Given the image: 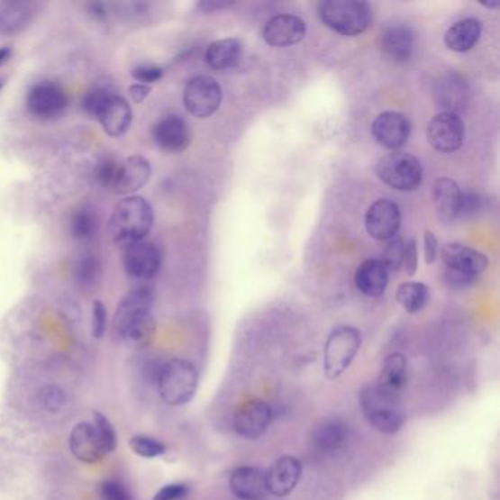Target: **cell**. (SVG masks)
<instances>
[{"instance_id":"obj_11","label":"cell","mask_w":500,"mask_h":500,"mask_svg":"<svg viewBox=\"0 0 500 500\" xmlns=\"http://www.w3.org/2000/svg\"><path fill=\"white\" fill-rule=\"evenodd\" d=\"M65 91L51 81H41L28 90L25 97L27 111L37 119H55L67 109Z\"/></svg>"},{"instance_id":"obj_39","label":"cell","mask_w":500,"mask_h":500,"mask_svg":"<svg viewBox=\"0 0 500 500\" xmlns=\"http://www.w3.org/2000/svg\"><path fill=\"white\" fill-rule=\"evenodd\" d=\"M107 312L102 301L95 300L91 310V332L95 339L103 338L106 333Z\"/></svg>"},{"instance_id":"obj_13","label":"cell","mask_w":500,"mask_h":500,"mask_svg":"<svg viewBox=\"0 0 500 500\" xmlns=\"http://www.w3.org/2000/svg\"><path fill=\"white\" fill-rule=\"evenodd\" d=\"M151 165L142 156H131L123 162H118L114 182L109 191L119 195H134L142 186L150 181Z\"/></svg>"},{"instance_id":"obj_50","label":"cell","mask_w":500,"mask_h":500,"mask_svg":"<svg viewBox=\"0 0 500 500\" xmlns=\"http://www.w3.org/2000/svg\"><path fill=\"white\" fill-rule=\"evenodd\" d=\"M481 5H485L486 8H499L500 2L499 0H495V2H483Z\"/></svg>"},{"instance_id":"obj_25","label":"cell","mask_w":500,"mask_h":500,"mask_svg":"<svg viewBox=\"0 0 500 500\" xmlns=\"http://www.w3.org/2000/svg\"><path fill=\"white\" fill-rule=\"evenodd\" d=\"M462 191L450 177H439L433 186L434 209L439 221L452 223L459 216Z\"/></svg>"},{"instance_id":"obj_2","label":"cell","mask_w":500,"mask_h":500,"mask_svg":"<svg viewBox=\"0 0 500 500\" xmlns=\"http://www.w3.org/2000/svg\"><path fill=\"white\" fill-rule=\"evenodd\" d=\"M153 223L154 212L150 203L140 195H128L114 205L109 229L114 244L126 249L146 240Z\"/></svg>"},{"instance_id":"obj_19","label":"cell","mask_w":500,"mask_h":500,"mask_svg":"<svg viewBox=\"0 0 500 500\" xmlns=\"http://www.w3.org/2000/svg\"><path fill=\"white\" fill-rule=\"evenodd\" d=\"M69 450L84 464H99L107 452L93 423H78L69 434Z\"/></svg>"},{"instance_id":"obj_12","label":"cell","mask_w":500,"mask_h":500,"mask_svg":"<svg viewBox=\"0 0 500 500\" xmlns=\"http://www.w3.org/2000/svg\"><path fill=\"white\" fill-rule=\"evenodd\" d=\"M401 219L398 205L387 198H380L367 210V232L375 240L390 241L398 235Z\"/></svg>"},{"instance_id":"obj_30","label":"cell","mask_w":500,"mask_h":500,"mask_svg":"<svg viewBox=\"0 0 500 500\" xmlns=\"http://www.w3.org/2000/svg\"><path fill=\"white\" fill-rule=\"evenodd\" d=\"M396 298L405 312L414 314L422 312L429 303L430 289L422 282H405L399 286Z\"/></svg>"},{"instance_id":"obj_5","label":"cell","mask_w":500,"mask_h":500,"mask_svg":"<svg viewBox=\"0 0 500 500\" xmlns=\"http://www.w3.org/2000/svg\"><path fill=\"white\" fill-rule=\"evenodd\" d=\"M359 406L368 424L383 434H396L405 423V414L396 396L377 385H367L359 392Z\"/></svg>"},{"instance_id":"obj_48","label":"cell","mask_w":500,"mask_h":500,"mask_svg":"<svg viewBox=\"0 0 500 500\" xmlns=\"http://www.w3.org/2000/svg\"><path fill=\"white\" fill-rule=\"evenodd\" d=\"M150 93L151 87L150 86H146V84L135 83L128 88V95H130L131 100L137 103V105L144 102Z\"/></svg>"},{"instance_id":"obj_9","label":"cell","mask_w":500,"mask_h":500,"mask_svg":"<svg viewBox=\"0 0 500 500\" xmlns=\"http://www.w3.org/2000/svg\"><path fill=\"white\" fill-rule=\"evenodd\" d=\"M464 138V123L452 112H441L427 126V141L439 153L450 154L459 150Z\"/></svg>"},{"instance_id":"obj_44","label":"cell","mask_w":500,"mask_h":500,"mask_svg":"<svg viewBox=\"0 0 500 500\" xmlns=\"http://www.w3.org/2000/svg\"><path fill=\"white\" fill-rule=\"evenodd\" d=\"M439 254L438 240L434 237L432 231H425L424 232V256L425 263L432 264L436 261Z\"/></svg>"},{"instance_id":"obj_4","label":"cell","mask_w":500,"mask_h":500,"mask_svg":"<svg viewBox=\"0 0 500 500\" xmlns=\"http://www.w3.org/2000/svg\"><path fill=\"white\" fill-rule=\"evenodd\" d=\"M197 387L198 371L188 359H169L160 367L158 389L166 405H186L197 394Z\"/></svg>"},{"instance_id":"obj_10","label":"cell","mask_w":500,"mask_h":500,"mask_svg":"<svg viewBox=\"0 0 500 500\" xmlns=\"http://www.w3.org/2000/svg\"><path fill=\"white\" fill-rule=\"evenodd\" d=\"M123 266L132 279L142 282L153 279L162 268V252L150 241H140L137 244L126 247Z\"/></svg>"},{"instance_id":"obj_40","label":"cell","mask_w":500,"mask_h":500,"mask_svg":"<svg viewBox=\"0 0 500 500\" xmlns=\"http://www.w3.org/2000/svg\"><path fill=\"white\" fill-rule=\"evenodd\" d=\"M40 401H41V405L51 413H56L59 411L65 402H67V396L63 394V390L56 386L44 387L41 390V395H40Z\"/></svg>"},{"instance_id":"obj_8","label":"cell","mask_w":500,"mask_h":500,"mask_svg":"<svg viewBox=\"0 0 500 500\" xmlns=\"http://www.w3.org/2000/svg\"><path fill=\"white\" fill-rule=\"evenodd\" d=\"M223 99L221 84L209 76H198L189 79L184 90V105L194 118H210L219 111Z\"/></svg>"},{"instance_id":"obj_33","label":"cell","mask_w":500,"mask_h":500,"mask_svg":"<svg viewBox=\"0 0 500 500\" xmlns=\"http://www.w3.org/2000/svg\"><path fill=\"white\" fill-rule=\"evenodd\" d=\"M130 448L135 455L146 458V459L163 457L166 450H168L163 441L151 438V436H147V434H135V436H132L130 439Z\"/></svg>"},{"instance_id":"obj_41","label":"cell","mask_w":500,"mask_h":500,"mask_svg":"<svg viewBox=\"0 0 500 500\" xmlns=\"http://www.w3.org/2000/svg\"><path fill=\"white\" fill-rule=\"evenodd\" d=\"M97 272H99V264L93 256L83 257L77 266V277L83 285L93 284Z\"/></svg>"},{"instance_id":"obj_14","label":"cell","mask_w":500,"mask_h":500,"mask_svg":"<svg viewBox=\"0 0 500 500\" xmlns=\"http://www.w3.org/2000/svg\"><path fill=\"white\" fill-rule=\"evenodd\" d=\"M371 132L380 146L389 150H398L410 140V119L399 112H383L375 119Z\"/></svg>"},{"instance_id":"obj_28","label":"cell","mask_w":500,"mask_h":500,"mask_svg":"<svg viewBox=\"0 0 500 500\" xmlns=\"http://www.w3.org/2000/svg\"><path fill=\"white\" fill-rule=\"evenodd\" d=\"M242 43L238 39L216 40L205 50V63L214 71H228L242 58Z\"/></svg>"},{"instance_id":"obj_31","label":"cell","mask_w":500,"mask_h":500,"mask_svg":"<svg viewBox=\"0 0 500 500\" xmlns=\"http://www.w3.org/2000/svg\"><path fill=\"white\" fill-rule=\"evenodd\" d=\"M30 9L25 4H8L0 11V30L4 32H20L27 24Z\"/></svg>"},{"instance_id":"obj_43","label":"cell","mask_w":500,"mask_h":500,"mask_svg":"<svg viewBox=\"0 0 500 500\" xmlns=\"http://www.w3.org/2000/svg\"><path fill=\"white\" fill-rule=\"evenodd\" d=\"M402 266L405 268L406 275L414 276L418 268V249L417 241L411 238L405 242V252H404V263Z\"/></svg>"},{"instance_id":"obj_27","label":"cell","mask_w":500,"mask_h":500,"mask_svg":"<svg viewBox=\"0 0 500 500\" xmlns=\"http://www.w3.org/2000/svg\"><path fill=\"white\" fill-rule=\"evenodd\" d=\"M406 378H408V361H406L405 355L394 352V354L387 355L385 359L376 385L383 392L399 398V395L405 387Z\"/></svg>"},{"instance_id":"obj_49","label":"cell","mask_w":500,"mask_h":500,"mask_svg":"<svg viewBox=\"0 0 500 500\" xmlns=\"http://www.w3.org/2000/svg\"><path fill=\"white\" fill-rule=\"evenodd\" d=\"M13 56V49L9 46H5V48H0V67H4L5 63H8Z\"/></svg>"},{"instance_id":"obj_18","label":"cell","mask_w":500,"mask_h":500,"mask_svg":"<svg viewBox=\"0 0 500 500\" xmlns=\"http://www.w3.org/2000/svg\"><path fill=\"white\" fill-rule=\"evenodd\" d=\"M303 476V464L295 457H280L266 471L268 492L276 497L289 496Z\"/></svg>"},{"instance_id":"obj_21","label":"cell","mask_w":500,"mask_h":500,"mask_svg":"<svg viewBox=\"0 0 500 500\" xmlns=\"http://www.w3.org/2000/svg\"><path fill=\"white\" fill-rule=\"evenodd\" d=\"M153 138L166 153H181L191 142V132L188 123L181 116L170 114L154 125Z\"/></svg>"},{"instance_id":"obj_15","label":"cell","mask_w":500,"mask_h":500,"mask_svg":"<svg viewBox=\"0 0 500 500\" xmlns=\"http://www.w3.org/2000/svg\"><path fill=\"white\" fill-rule=\"evenodd\" d=\"M272 418L273 411L270 405L266 402L254 399L241 406L240 411L235 414L233 429L241 438L256 441L268 432Z\"/></svg>"},{"instance_id":"obj_38","label":"cell","mask_w":500,"mask_h":500,"mask_svg":"<svg viewBox=\"0 0 500 500\" xmlns=\"http://www.w3.org/2000/svg\"><path fill=\"white\" fill-rule=\"evenodd\" d=\"M132 78L140 84H146V86H150V84L158 83L159 79L162 78L163 68L158 67V65H138L132 69Z\"/></svg>"},{"instance_id":"obj_37","label":"cell","mask_w":500,"mask_h":500,"mask_svg":"<svg viewBox=\"0 0 500 500\" xmlns=\"http://www.w3.org/2000/svg\"><path fill=\"white\" fill-rule=\"evenodd\" d=\"M102 500H132V495L125 486L118 480L103 481L100 486Z\"/></svg>"},{"instance_id":"obj_45","label":"cell","mask_w":500,"mask_h":500,"mask_svg":"<svg viewBox=\"0 0 500 500\" xmlns=\"http://www.w3.org/2000/svg\"><path fill=\"white\" fill-rule=\"evenodd\" d=\"M478 197L476 194L462 193L461 205H459V216L474 214L478 210Z\"/></svg>"},{"instance_id":"obj_47","label":"cell","mask_w":500,"mask_h":500,"mask_svg":"<svg viewBox=\"0 0 500 500\" xmlns=\"http://www.w3.org/2000/svg\"><path fill=\"white\" fill-rule=\"evenodd\" d=\"M233 2H225V0H205V2H200L197 5L198 11L201 14H213L217 13V11H222V9L231 8L233 6Z\"/></svg>"},{"instance_id":"obj_16","label":"cell","mask_w":500,"mask_h":500,"mask_svg":"<svg viewBox=\"0 0 500 500\" xmlns=\"http://www.w3.org/2000/svg\"><path fill=\"white\" fill-rule=\"evenodd\" d=\"M307 34V25L300 16L280 14L266 23L263 39L273 48H288L300 43Z\"/></svg>"},{"instance_id":"obj_24","label":"cell","mask_w":500,"mask_h":500,"mask_svg":"<svg viewBox=\"0 0 500 500\" xmlns=\"http://www.w3.org/2000/svg\"><path fill=\"white\" fill-rule=\"evenodd\" d=\"M415 36L408 25H387L380 32L382 50L395 62H406L413 56Z\"/></svg>"},{"instance_id":"obj_6","label":"cell","mask_w":500,"mask_h":500,"mask_svg":"<svg viewBox=\"0 0 500 500\" xmlns=\"http://www.w3.org/2000/svg\"><path fill=\"white\" fill-rule=\"evenodd\" d=\"M361 332L357 327L341 326L332 332L324 343V375L331 380L341 377L361 350Z\"/></svg>"},{"instance_id":"obj_32","label":"cell","mask_w":500,"mask_h":500,"mask_svg":"<svg viewBox=\"0 0 500 500\" xmlns=\"http://www.w3.org/2000/svg\"><path fill=\"white\" fill-rule=\"evenodd\" d=\"M99 221L93 210L81 209L74 213L71 219V233L76 240L86 241L95 237Z\"/></svg>"},{"instance_id":"obj_34","label":"cell","mask_w":500,"mask_h":500,"mask_svg":"<svg viewBox=\"0 0 500 500\" xmlns=\"http://www.w3.org/2000/svg\"><path fill=\"white\" fill-rule=\"evenodd\" d=\"M93 425H95V432L99 434L100 441H102L106 452H114L116 450V445H118V434H116L114 424L109 422V418L103 415L99 411H95Z\"/></svg>"},{"instance_id":"obj_26","label":"cell","mask_w":500,"mask_h":500,"mask_svg":"<svg viewBox=\"0 0 500 500\" xmlns=\"http://www.w3.org/2000/svg\"><path fill=\"white\" fill-rule=\"evenodd\" d=\"M389 284V270L382 260L364 261L355 272V285L361 294L370 298H378L386 291Z\"/></svg>"},{"instance_id":"obj_42","label":"cell","mask_w":500,"mask_h":500,"mask_svg":"<svg viewBox=\"0 0 500 500\" xmlns=\"http://www.w3.org/2000/svg\"><path fill=\"white\" fill-rule=\"evenodd\" d=\"M188 493L189 487L184 483H170V485L159 488L153 500H182L186 499Z\"/></svg>"},{"instance_id":"obj_1","label":"cell","mask_w":500,"mask_h":500,"mask_svg":"<svg viewBox=\"0 0 500 500\" xmlns=\"http://www.w3.org/2000/svg\"><path fill=\"white\" fill-rule=\"evenodd\" d=\"M154 294L141 285L126 294L114 314V332L126 348L146 350L156 335V320L151 314Z\"/></svg>"},{"instance_id":"obj_46","label":"cell","mask_w":500,"mask_h":500,"mask_svg":"<svg viewBox=\"0 0 500 500\" xmlns=\"http://www.w3.org/2000/svg\"><path fill=\"white\" fill-rule=\"evenodd\" d=\"M445 277L446 282H448L452 288H467V286L476 282V279H473V277L462 275V273L452 272V270H448Z\"/></svg>"},{"instance_id":"obj_3","label":"cell","mask_w":500,"mask_h":500,"mask_svg":"<svg viewBox=\"0 0 500 500\" xmlns=\"http://www.w3.org/2000/svg\"><path fill=\"white\" fill-rule=\"evenodd\" d=\"M319 16L326 27L342 36H359L370 27L373 11L364 0H323Z\"/></svg>"},{"instance_id":"obj_20","label":"cell","mask_w":500,"mask_h":500,"mask_svg":"<svg viewBox=\"0 0 500 500\" xmlns=\"http://www.w3.org/2000/svg\"><path fill=\"white\" fill-rule=\"evenodd\" d=\"M441 260L446 264L448 270L462 273L477 279L487 268V257L483 252L469 249L467 245L446 244L441 250Z\"/></svg>"},{"instance_id":"obj_22","label":"cell","mask_w":500,"mask_h":500,"mask_svg":"<svg viewBox=\"0 0 500 500\" xmlns=\"http://www.w3.org/2000/svg\"><path fill=\"white\" fill-rule=\"evenodd\" d=\"M231 492L241 500H260L268 495L266 471L259 467H238L229 477Z\"/></svg>"},{"instance_id":"obj_36","label":"cell","mask_w":500,"mask_h":500,"mask_svg":"<svg viewBox=\"0 0 500 500\" xmlns=\"http://www.w3.org/2000/svg\"><path fill=\"white\" fill-rule=\"evenodd\" d=\"M112 95L114 91L107 88H93L83 97V111L93 118H97Z\"/></svg>"},{"instance_id":"obj_17","label":"cell","mask_w":500,"mask_h":500,"mask_svg":"<svg viewBox=\"0 0 500 500\" xmlns=\"http://www.w3.org/2000/svg\"><path fill=\"white\" fill-rule=\"evenodd\" d=\"M350 438V425L341 418H327L315 427L312 434V448L323 457H333L345 450Z\"/></svg>"},{"instance_id":"obj_29","label":"cell","mask_w":500,"mask_h":500,"mask_svg":"<svg viewBox=\"0 0 500 500\" xmlns=\"http://www.w3.org/2000/svg\"><path fill=\"white\" fill-rule=\"evenodd\" d=\"M481 32H483V27H481L480 21L476 18H465V20L458 21L446 32V46L450 50L465 53L478 43Z\"/></svg>"},{"instance_id":"obj_35","label":"cell","mask_w":500,"mask_h":500,"mask_svg":"<svg viewBox=\"0 0 500 500\" xmlns=\"http://www.w3.org/2000/svg\"><path fill=\"white\" fill-rule=\"evenodd\" d=\"M404 252H405V241L399 237L392 238L389 241V244L386 245V249H385L382 260L389 273H396L402 268Z\"/></svg>"},{"instance_id":"obj_7","label":"cell","mask_w":500,"mask_h":500,"mask_svg":"<svg viewBox=\"0 0 500 500\" xmlns=\"http://www.w3.org/2000/svg\"><path fill=\"white\" fill-rule=\"evenodd\" d=\"M377 175L387 186L408 193L415 191L423 182V166L413 154L394 151L378 160Z\"/></svg>"},{"instance_id":"obj_51","label":"cell","mask_w":500,"mask_h":500,"mask_svg":"<svg viewBox=\"0 0 500 500\" xmlns=\"http://www.w3.org/2000/svg\"><path fill=\"white\" fill-rule=\"evenodd\" d=\"M5 87V81L4 79L0 78V91L4 90Z\"/></svg>"},{"instance_id":"obj_23","label":"cell","mask_w":500,"mask_h":500,"mask_svg":"<svg viewBox=\"0 0 500 500\" xmlns=\"http://www.w3.org/2000/svg\"><path fill=\"white\" fill-rule=\"evenodd\" d=\"M132 116L134 114H132V107L130 106L128 100L123 99V95L114 93L95 119L99 121L107 135L119 138L125 135L130 130Z\"/></svg>"}]
</instances>
